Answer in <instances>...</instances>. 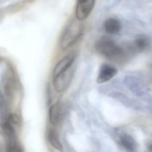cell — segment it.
Instances as JSON below:
<instances>
[{"label": "cell", "instance_id": "12", "mask_svg": "<svg viewBox=\"0 0 152 152\" xmlns=\"http://www.w3.org/2000/svg\"><path fill=\"white\" fill-rule=\"evenodd\" d=\"M148 149H149V150H150L151 152H152V144L149 146V147H148Z\"/></svg>", "mask_w": 152, "mask_h": 152}, {"label": "cell", "instance_id": "2", "mask_svg": "<svg viewBox=\"0 0 152 152\" xmlns=\"http://www.w3.org/2000/svg\"><path fill=\"white\" fill-rule=\"evenodd\" d=\"M80 20H74L67 26L61 40V47L66 50L75 44L82 35L83 26Z\"/></svg>", "mask_w": 152, "mask_h": 152}, {"label": "cell", "instance_id": "10", "mask_svg": "<svg viewBox=\"0 0 152 152\" xmlns=\"http://www.w3.org/2000/svg\"><path fill=\"white\" fill-rule=\"evenodd\" d=\"M104 27L107 33L110 34H115L120 32L121 29V25L120 22L117 19L109 18L105 22Z\"/></svg>", "mask_w": 152, "mask_h": 152}, {"label": "cell", "instance_id": "4", "mask_svg": "<svg viewBox=\"0 0 152 152\" xmlns=\"http://www.w3.org/2000/svg\"><path fill=\"white\" fill-rule=\"evenodd\" d=\"M95 4V0H78L76 6V18L83 21L87 19L91 14Z\"/></svg>", "mask_w": 152, "mask_h": 152}, {"label": "cell", "instance_id": "9", "mask_svg": "<svg viewBox=\"0 0 152 152\" xmlns=\"http://www.w3.org/2000/svg\"><path fill=\"white\" fill-rule=\"evenodd\" d=\"M120 143L122 147L128 152H134L136 150L137 143L129 134H124L121 136Z\"/></svg>", "mask_w": 152, "mask_h": 152}, {"label": "cell", "instance_id": "6", "mask_svg": "<svg viewBox=\"0 0 152 152\" xmlns=\"http://www.w3.org/2000/svg\"><path fill=\"white\" fill-rule=\"evenodd\" d=\"M152 44V40L148 35L140 34L136 37L134 42L135 48L140 52L146 51L150 49Z\"/></svg>", "mask_w": 152, "mask_h": 152}, {"label": "cell", "instance_id": "7", "mask_svg": "<svg viewBox=\"0 0 152 152\" xmlns=\"http://www.w3.org/2000/svg\"><path fill=\"white\" fill-rule=\"evenodd\" d=\"M74 61V57L72 55H68L64 57L56 65L53 72V77L69 69L73 64Z\"/></svg>", "mask_w": 152, "mask_h": 152}, {"label": "cell", "instance_id": "8", "mask_svg": "<svg viewBox=\"0 0 152 152\" xmlns=\"http://www.w3.org/2000/svg\"><path fill=\"white\" fill-rule=\"evenodd\" d=\"M63 117L62 107L59 103H57L50 108L49 117L50 122L53 125L58 124Z\"/></svg>", "mask_w": 152, "mask_h": 152}, {"label": "cell", "instance_id": "5", "mask_svg": "<svg viewBox=\"0 0 152 152\" xmlns=\"http://www.w3.org/2000/svg\"><path fill=\"white\" fill-rule=\"evenodd\" d=\"M117 73V69L110 65L104 64L99 69L97 79V82L99 84L108 81L113 78Z\"/></svg>", "mask_w": 152, "mask_h": 152}, {"label": "cell", "instance_id": "1", "mask_svg": "<svg viewBox=\"0 0 152 152\" xmlns=\"http://www.w3.org/2000/svg\"><path fill=\"white\" fill-rule=\"evenodd\" d=\"M95 48L99 54L108 59L120 60L124 56V49L107 37H102L98 40Z\"/></svg>", "mask_w": 152, "mask_h": 152}, {"label": "cell", "instance_id": "3", "mask_svg": "<svg viewBox=\"0 0 152 152\" xmlns=\"http://www.w3.org/2000/svg\"><path fill=\"white\" fill-rule=\"evenodd\" d=\"M73 65L66 71L53 77V85L58 92H63L70 84L74 74L75 68Z\"/></svg>", "mask_w": 152, "mask_h": 152}, {"label": "cell", "instance_id": "11", "mask_svg": "<svg viewBox=\"0 0 152 152\" xmlns=\"http://www.w3.org/2000/svg\"><path fill=\"white\" fill-rule=\"evenodd\" d=\"M48 139L52 146L58 151L63 152V146L58 138L57 134L54 130H50L48 133Z\"/></svg>", "mask_w": 152, "mask_h": 152}]
</instances>
